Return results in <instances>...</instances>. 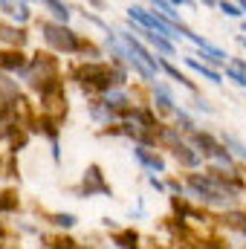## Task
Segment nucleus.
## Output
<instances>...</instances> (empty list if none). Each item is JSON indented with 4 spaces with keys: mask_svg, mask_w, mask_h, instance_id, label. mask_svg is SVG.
<instances>
[{
    "mask_svg": "<svg viewBox=\"0 0 246 249\" xmlns=\"http://www.w3.org/2000/svg\"><path fill=\"white\" fill-rule=\"evenodd\" d=\"M122 38H124V44H127V50H130V53H133V55H136V58H139L142 64H145L151 72L159 67V61H157V58H154V55H151V53H148L142 44H139V41H133V35H122Z\"/></svg>",
    "mask_w": 246,
    "mask_h": 249,
    "instance_id": "423d86ee",
    "label": "nucleus"
},
{
    "mask_svg": "<svg viewBox=\"0 0 246 249\" xmlns=\"http://www.w3.org/2000/svg\"><path fill=\"white\" fill-rule=\"evenodd\" d=\"M47 6L53 9V15H55L58 20H64V23H67V18H70V9H67L64 3H47Z\"/></svg>",
    "mask_w": 246,
    "mask_h": 249,
    "instance_id": "2eb2a0df",
    "label": "nucleus"
},
{
    "mask_svg": "<svg viewBox=\"0 0 246 249\" xmlns=\"http://www.w3.org/2000/svg\"><path fill=\"white\" fill-rule=\"evenodd\" d=\"M226 75H229L232 81H238L241 87H246V75L241 72V70H235V67H229V70H226Z\"/></svg>",
    "mask_w": 246,
    "mask_h": 249,
    "instance_id": "f3484780",
    "label": "nucleus"
},
{
    "mask_svg": "<svg viewBox=\"0 0 246 249\" xmlns=\"http://www.w3.org/2000/svg\"><path fill=\"white\" fill-rule=\"evenodd\" d=\"M159 67H162V70H165V72H168V75H171L174 81H180V84H185V87H191V81L185 78V75L180 72V70H177V67H174V64H168V61H159Z\"/></svg>",
    "mask_w": 246,
    "mask_h": 249,
    "instance_id": "f8f14e48",
    "label": "nucleus"
},
{
    "mask_svg": "<svg viewBox=\"0 0 246 249\" xmlns=\"http://www.w3.org/2000/svg\"><path fill=\"white\" fill-rule=\"evenodd\" d=\"M238 226H241V229L246 232V214H244V217H238Z\"/></svg>",
    "mask_w": 246,
    "mask_h": 249,
    "instance_id": "4be33fe9",
    "label": "nucleus"
},
{
    "mask_svg": "<svg viewBox=\"0 0 246 249\" xmlns=\"http://www.w3.org/2000/svg\"><path fill=\"white\" fill-rule=\"evenodd\" d=\"M0 38H3V41H12V44H20V41H23L26 35H23L20 29L15 32V29H6V26H3V29H0Z\"/></svg>",
    "mask_w": 246,
    "mask_h": 249,
    "instance_id": "ddd939ff",
    "label": "nucleus"
},
{
    "mask_svg": "<svg viewBox=\"0 0 246 249\" xmlns=\"http://www.w3.org/2000/svg\"><path fill=\"white\" fill-rule=\"evenodd\" d=\"M133 154H136V160H139L142 165H148L151 171H162V168H165V162H162L157 154H148L145 148H133Z\"/></svg>",
    "mask_w": 246,
    "mask_h": 249,
    "instance_id": "1a4fd4ad",
    "label": "nucleus"
},
{
    "mask_svg": "<svg viewBox=\"0 0 246 249\" xmlns=\"http://www.w3.org/2000/svg\"><path fill=\"white\" fill-rule=\"evenodd\" d=\"M220 9H223L229 18H238V15H241V6H235V3H220Z\"/></svg>",
    "mask_w": 246,
    "mask_h": 249,
    "instance_id": "6ab92c4d",
    "label": "nucleus"
},
{
    "mask_svg": "<svg viewBox=\"0 0 246 249\" xmlns=\"http://www.w3.org/2000/svg\"><path fill=\"white\" fill-rule=\"evenodd\" d=\"M241 9H244V12H246V3H241Z\"/></svg>",
    "mask_w": 246,
    "mask_h": 249,
    "instance_id": "b1692460",
    "label": "nucleus"
},
{
    "mask_svg": "<svg viewBox=\"0 0 246 249\" xmlns=\"http://www.w3.org/2000/svg\"><path fill=\"white\" fill-rule=\"evenodd\" d=\"M44 38H47L50 47L64 50V53H75V50H78V38H75V32H70L64 23H44Z\"/></svg>",
    "mask_w": 246,
    "mask_h": 249,
    "instance_id": "f03ea898",
    "label": "nucleus"
},
{
    "mask_svg": "<svg viewBox=\"0 0 246 249\" xmlns=\"http://www.w3.org/2000/svg\"><path fill=\"white\" fill-rule=\"evenodd\" d=\"M154 9H159V12H165V15H168L171 20H177V18H180V12H174V9H177L174 3H162V0H159V3H154Z\"/></svg>",
    "mask_w": 246,
    "mask_h": 249,
    "instance_id": "4468645a",
    "label": "nucleus"
},
{
    "mask_svg": "<svg viewBox=\"0 0 246 249\" xmlns=\"http://www.w3.org/2000/svg\"><path fill=\"white\" fill-rule=\"evenodd\" d=\"M235 70H241V72L246 75V64H244V61H238V67H235Z\"/></svg>",
    "mask_w": 246,
    "mask_h": 249,
    "instance_id": "5701e85b",
    "label": "nucleus"
},
{
    "mask_svg": "<svg viewBox=\"0 0 246 249\" xmlns=\"http://www.w3.org/2000/svg\"><path fill=\"white\" fill-rule=\"evenodd\" d=\"M12 18H18V20H26V18H29V9H26V3H20V6H15V12H12Z\"/></svg>",
    "mask_w": 246,
    "mask_h": 249,
    "instance_id": "aec40b11",
    "label": "nucleus"
},
{
    "mask_svg": "<svg viewBox=\"0 0 246 249\" xmlns=\"http://www.w3.org/2000/svg\"><path fill=\"white\" fill-rule=\"evenodd\" d=\"M194 145H197V148H203V154H206V157H217V160H220V162H226V165L232 162L229 151H226L220 142H214L209 133H194Z\"/></svg>",
    "mask_w": 246,
    "mask_h": 249,
    "instance_id": "20e7f679",
    "label": "nucleus"
},
{
    "mask_svg": "<svg viewBox=\"0 0 246 249\" xmlns=\"http://www.w3.org/2000/svg\"><path fill=\"white\" fill-rule=\"evenodd\" d=\"M154 96H157V105H159L162 110H174V96H171V90H168L165 84L154 81Z\"/></svg>",
    "mask_w": 246,
    "mask_h": 249,
    "instance_id": "6e6552de",
    "label": "nucleus"
},
{
    "mask_svg": "<svg viewBox=\"0 0 246 249\" xmlns=\"http://www.w3.org/2000/svg\"><path fill=\"white\" fill-rule=\"evenodd\" d=\"M162 136H165L168 142H174V157H177V160H180L183 165H200V157H197V154H194V151H191L188 145L177 142V133H174V130H165Z\"/></svg>",
    "mask_w": 246,
    "mask_h": 249,
    "instance_id": "39448f33",
    "label": "nucleus"
},
{
    "mask_svg": "<svg viewBox=\"0 0 246 249\" xmlns=\"http://www.w3.org/2000/svg\"><path fill=\"white\" fill-rule=\"evenodd\" d=\"M194 107H197V110H203V113H211V107H209L203 99H197V102H194Z\"/></svg>",
    "mask_w": 246,
    "mask_h": 249,
    "instance_id": "412c9836",
    "label": "nucleus"
},
{
    "mask_svg": "<svg viewBox=\"0 0 246 249\" xmlns=\"http://www.w3.org/2000/svg\"><path fill=\"white\" fill-rule=\"evenodd\" d=\"M0 67H6V70H20V67H23V55H20V53H0Z\"/></svg>",
    "mask_w": 246,
    "mask_h": 249,
    "instance_id": "9b49d317",
    "label": "nucleus"
},
{
    "mask_svg": "<svg viewBox=\"0 0 246 249\" xmlns=\"http://www.w3.org/2000/svg\"><path fill=\"white\" fill-rule=\"evenodd\" d=\"M78 78H81V84H90V87H96V90H107L113 81V72H110V67H105V64H87V67H81L78 70Z\"/></svg>",
    "mask_w": 246,
    "mask_h": 249,
    "instance_id": "7ed1b4c3",
    "label": "nucleus"
},
{
    "mask_svg": "<svg viewBox=\"0 0 246 249\" xmlns=\"http://www.w3.org/2000/svg\"><path fill=\"white\" fill-rule=\"evenodd\" d=\"M185 188H188L194 197H200L203 203H209V206H232V203L238 200V188L229 186V183H223L214 171H211L209 177H200V174L188 177V186Z\"/></svg>",
    "mask_w": 246,
    "mask_h": 249,
    "instance_id": "f257e3e1",
    "label": "nucleus"
},
{
    "mask_svg": "<svg viewBox=\"0 0 246 249\" xmlns=\"http://www.w3.org/2000/svg\"><path fill=\"white\" fill-rule=\"evenodd\" d=\"M55 223L70 229V226H75V217H72V214H55Z\"/></svg>",
    "mask_w": 246,
    "mask_h": 249,
    "instance_id": "a211bd4d",
    "label": "nucleus"
},
{
    "mask_svg": "<svg viewBox=\"0 0 246 249\" xmlns=\"http://www.w3.org/2000/svg\"><path fill=\"white\" fill-rule=\"evenodd\" d=\"M223 142H226V148H232V151H238V154H241V157L246 160V148L241 145V142H238V139H235V136H226Z\"/></svg>",
    "mask_w": 246,
    "mask_h": 249,
    "instance_id": "dca6fc26",
    "label": "nucleus"
},
{
    "mask_svg": "<svg viewBox=\"0 0 246 249\" xmlns=\"http://www.w3.org/2000/svg\"><path fill=\"white\" fill-rule=\"evenodd\" d=\"M244 29H246V26H244Z\"/></svg>",
    "mask_w": 246,
    "mask_h": 249,
    "instance_id": "393cba45",
    "label": "nucleus"
},
{
    "mask_svg": "<svg viewBox=\"0 0 246 249\" xmlns=\"http://www.w3.org/2000/svg\"><path fill=\"white\" fill-rule=\"evenodd\" d=\"M96 191L110 194V188L105 186V180H102V171H99L96 165H90V168H87V174H84V194L90 197V194H96Z\"/></svg>",
    "mask_w": 246,
    "mask_h": 249,
    "instance_id": "0eeeda50",
    "label": "nucleus"
},
{
    "mask_svg": "<svg viewBox=\"0 0 246 249\" xmlns=\"http://www.w3.org/2000/svg\"><path fill=\"white\" fill-rule=\"evenodd\" d=\"M185 64H188L191 70H197L200 75H206L209 81H214V84L220 81V72H217V70H211V67H206V64H203V61H197V58H185Z\"/></svg>",
    "mask_w": 246,
    "mask_h": 249,
    "instance_id": "9d476101",
    "label": "nucleus"
}]
</instances>
